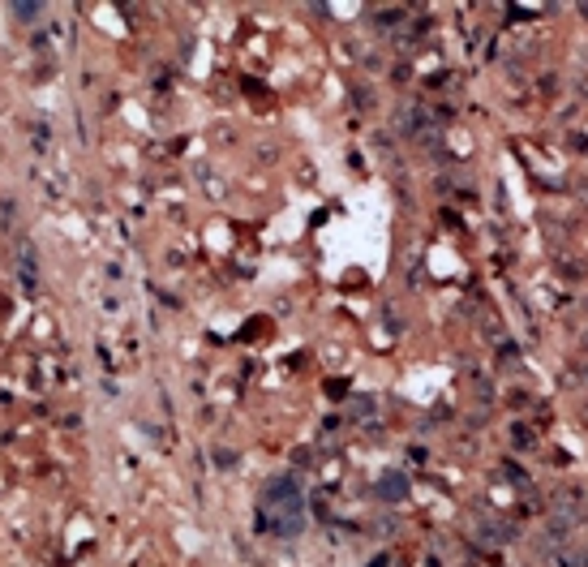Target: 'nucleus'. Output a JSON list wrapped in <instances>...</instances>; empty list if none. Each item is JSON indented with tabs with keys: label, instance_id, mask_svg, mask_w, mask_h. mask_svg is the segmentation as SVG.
<instances>
[{
	"label": "nucleus",
	"instance_id": "obj_1",
	"mask_svg": "<svg viewBox=\"0 0 588 567\" xmlns=\"http://www.w3.org/2000/svg\"><path fill=\"white\" fill-rule=\"evenodd\" d=\"M279 512H284V533L301 529V494H296L292 482H271V486H267V499H262L258 524H262V529H275Z\"/></svg>",
	"mask_w": 588,
	"mask_h": 567
}]
</instances>
